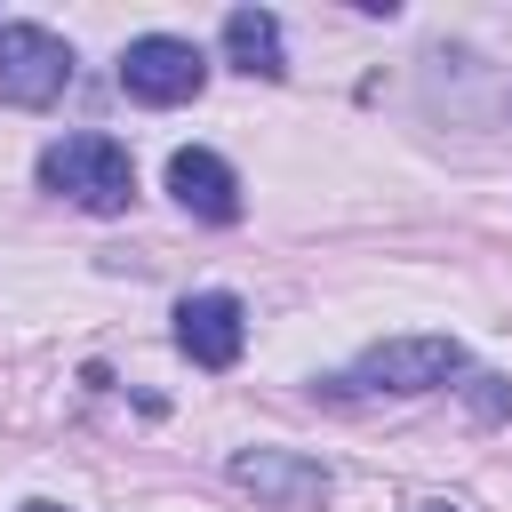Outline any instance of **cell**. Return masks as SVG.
<instances>
[{"mask_svg":"<svg viewBox=\"0 0 512 512\" xmlns=\"http://www.w3.org/2000/svg\"><path fill=\"white\" fill-rule=\"evenodd\" d=\"M168 192H176V208L200 216V224H232V216H240V176H232V160L208 152V144L168 152Z\"/></svg>","mask_w":512,"mask_h":512,"instance_id":"7","label":"cell"},{"mask_svg":"<svg viewBox=\"0 0 512 512\" xmlns=\"http://www.w3.org/2000/svg\"><path fill=\"white\" fill-rule=\"evenodd\" d=\"M40 192H56V200H72L88 216H120L136 200V160H128L120 136H96V128L88 136H56L40 152Z\"/></svg>","mask_w":512,"mask_h":512,"instance_id":"1","label":"cell"},{"mask_svg":"<svg viewBox=\"0 0 512 512\" xmlns=\"http://www.w3.org/2000/svg\"><path fill=\"white\" fill-rule=\"evenodd\" d=\"M200 80H208V56L192 40H176V32H144V40L120 48V88L136 104H192Z\"/></svg>","mask_w":512,"mask_h":512,"instance_id":"4","label":"cell"},{"mask_svg":"<svg viewBox=\"0 0 512 512\" xmlns=\"http://www.w3.org/2000/svg\"><path fill=\"white\" fill-rule=\"evenodd\" d=\"M16 512H72V504H48V496H32V504H16Z\"/></svg>","mask_w":512,"mask_h":512,"instance_id":"10","label":"cell"},{"mask_svg":"<svg viewBox=\"0 0 512 512\" xmlns=\"http://www.w3.org/2000/svg\"><path fill=\"white\" fill-rule=\"evenodd\" d=\"M464 400H472V416H504L512 408V384L504 376H464Z\"/></svg>","mask_w":512,"mask_h":512,"instance_id":"9","label":"cell"},{"mask_svg":"<svg viewBox=\"0 0 512 512\" xmlns=\"http://www.w3.org/2000/svg\"><path fill=\"white\" fill-rule=\"evenodd\" d=\"M232 488H248L272 512H320L328 504V464H312L296 448H240L232 456Z\"/></svg>","mask_w":512,"mask_h":512,"instance_id":"5","label":"cell"},{"mask_svg":"<svg viewBox=\"0 0 512 512\" xmlns=\"http://www.w3.org/2000/svg\"><path fill=\"white\" fill-rule=\"evenodd\" d=\"M456 376H464V344H456V336H384V344H368V352L344 368L352 392H400V400L440 392V384H456Z\"/></svg>","mask_w":512,"mask_h":512,"instance_id":"2","label":"cell"},{"mask_svg":"<svg viewBox=\"0 0 512 512\" xmlns=\"http://www.w3.org/2000/svg\"><path fill=\"white\" fill-rule=\"evenodd\" d=\"M176 344H184L192 368H232L240 344H248V312H240V296H232V288H200V296H184V304H176Z\"/></svg>","mask_w":512,"mask_h":512,"instance_id":"6","label":"cell"},{"mask_svg":"<svg viewBox=\"0 0 512 512\" xmlns=\"http://www.w3.org/2000/svg\"><path fill=\"white\" fill-rule=\"evenodd\" d=\"M72 88V48L48 24H0V104L40 112Z\"/></svg>","mask_w":512,"mask_h":512,"instance_id":"3","label":"cell"},{"mask_svg":"<svg viewBox=\"0 0 512 512\" xmlns=\"http://www.w3.org/2000/svg\"><path fill=\"white\" fill-rule=\"evenodd\" d=\"M416 512H456V504H416Z\"/></svg>","mask_w":512,"mask_h":512,"instance_id":"11","label":"cell"},{"mask_svg":"<svg viewBox=\"0 0 512 512\" xmlns=\"http://www.w3.org/2000/svg\"><path fill=\"white\" fill-rule=\"evenodd\" d=\"M224 64L248 72V80H280V72H288L280 16H272V8H232V16H224Z\"/></svg>","mask_w":512,"mask_h":512,"instance_id":"8","label":"cell"}]
</instances>
